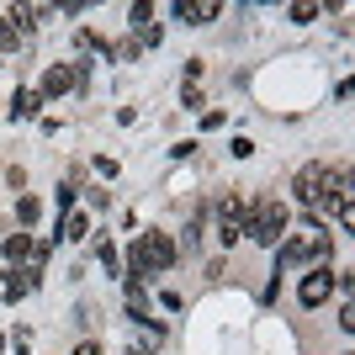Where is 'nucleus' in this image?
<instances>
[{
  "label": "nucleus",
  "mask_w": 355,
  "mask_h": 355,
  "mask_svg": "<svg viewBox=\"0 0 355 355\" xmlns=\"http://www.w3.org/2000/svg\"><path fill=\"white\" fill-rule=\"evenodd\" d=\"M164 266H175V244H170L159 228L138 234V244L128 250V276H133V282H148V276H159Z\"/></svg>",
  "instance_id": "obj_1"
},
{
  "label": "nucleus",
  "mask_w": 355,
  "mask_h": 355,
  "mask_svg": "<svg viewBox=\"0 0 355 355\" xmlns=\"http://www.w3.org/2000/svg\"><path fill=\"white\" fill-rule=\"evenodd\" d=\"M244 234L254 239V244H282L286 239V202H276V196H266V202H250V218H244Z\"/></svg>",
  "instance_id": "obj_2"
},
{
  "label": "nucleus",
  "mask_w": 355,
  "mask_h": 355,
  "mask_svg": "<svg viewBox=\"0 0 355 355\" xmlns=\"http://www.w3.org/2000/svg\"><path fill=\"white\" fill-rule=\"evenodd\" d=\"M334 175H340V170H329L324 159H313V164H302V170H297V180H292V191H297V202H302V207H318V202H324V196L334 191Z\"/></svg>",
  "instance_id": "obj_3"
},
{
  "label": "nucleus",
  "mask_w": 355,
  "mask_h": 355,
  "mask_svg": "<svg viewBox=\"0 0 355 355\" xmlns=\"http://www.w3.org/2000/svg\"><path fill=\"white\" fill-rule=\"evenodd\" d=\"M329 254V234H302V239H286L276 244V266H302V260H324Z\"/></svg>",
  "instance_id": "obj_4"
},
{
  "label": "nucleus",
  "mask_w": 355,
  "mask_h": 355,
  "mask_svg": "<svg viewBox=\"0 0 355 355\" xmlns=\"http://www.w3.org/2000/svg\"><path fill=\"white\" fill-rule=\"evenodd\" d=\"M244 218H250V202L239 191H228L218 202V239L223 244H239V239H244Z\"/></svg>",
  "instance_id": "obj_5"
},
{
  "label": "nucleus",
  "mask_w": 355,
  "mask_h": 355,
  "mask_svg": "<svg viewBox=\"0 0 355 355\" xmlns=\"http://www.w3.org/2000/svg\"><path fill=\"white\" fill-rule=\"evenodd\" d=\"M329 292H334V276H329V270H313V276H302V286H297L302 308H318V302H329Z\"/></svg>",
  "instance_id": "obj_6"
},
{
  "label": "nucleus",
  "mask_w": 355,
  "mask_h": 355,
  "mask_svg": "<svg viewBox=\"0 0 355 355\" xmlns=\"http://www.w3.org/2000/svg\"><path fill=\"white\" fill-rule=\"evenodd\" d=\"M74 85H80V69H69V64H53V69L43 74V90H37V96H69Z\"/></svg>",
  "instance_id": "obj_7"
},
{
  "label": "nucleus",
  "mask_w": 355,
  "mask_h": 355,
  "mask_svg": "<svg viewBox=\"0 0 355 355\" xmlns=\"http://www.w3.org/2000/svg\"><path fill=\"white\" fill-rule=\"evenodd\" d=\"M122 302H128V318L133 324H148V292H144V282H122Z\"/></svg>",
  "instance_id": "obj_8"
},
{
  "label": "nucleus",
  "mask_w": 355,
  "mask_h": 355,
  "mask_svg": "<svg viewBox=\"0 0 355 355\" xmlns=\"http://www.w3.org/2000/svg\"><path fill=\"white\" fill-rule=\"evenodd\" d=\"M218 11H223L218 0H180V6H175V16H180V21H191V27H202V21H212V16H218Z\"/></svg>",
  "instance_id": "obj_9"
},
{
  "label": "nucleus",
  "mask_w": 355,
  "mask_h": 355,
  "mask_svg": "<svg viewBox=\"0 0 355 355\" xmlns=\"http://www.w3.org/2000/svg\"><path fill=\"white\" fill-rule=\"evenodd\" d=\"M32 286H37V276H32V270H6V302H21V297L32 292Z\"/></svg>",
  "instance_id": "obj_10"
},
{
  "label": "nucleus",
  "mask_w": 355,
  "mask_h": 355,
  "mask_svg": "<svg viewBox=\"0 0 355 355\" xmlns=\"http://www.w3.org/2000/svg\"><path fill=\"white\" fill-rule=\"evenodd\" d=\"M37 112H43V96H37L32 85H21L11 96V117H37Z\"/></svg>",
  "instance_id": "obj_11"
},
{
  "label": "nucleus",
  "mask_w": 355,
  "mask_h": 355,
  "mask_svg": "<svg viewBox=\"0 0 355 355\" xmlns=\"http://www.w3.org/2000/svg\"><path fill=\"white\" fill-rule=\"evenodd\" d=\"M32 250H37V239H32V234H11V239H6V260H11V266H27Z\"/></svg>",
  "instance_id": "obj_12"
},
{
  "label": "nucleus",
  "mask_w": 355,
  "mask_h": 355,
  "mask_svg": "<svg viewBox=\"0 0 355 355\" xmlns=\"http://www.w3.org/2000/svg\"><path fill=\"white\" fill-rule=\"evenodd\" d=\"M90 234V223H85V212H64L59 218V239H69V244H80V239Z\"/></svg>",
  "instance_id": "obj_13"
},
{
  "label": "nucleus",
  "mask_w": 355,
  "mask_h": 355,
  "mask_svg": "<svg viewBox=\"0 0 355 355\" xmlns=\"http://www.w3.org/2000/svg\"><path fill=\"white\" fill-rule=\"evenodd\" d=\"M37 16H43V6H11V11H6V21H11V27L21 32V37H27V32H32V21H37Z\"/></svg>",
  "instance_id": "obj_14"
},
{
  "label": "nucleus",
  "mask_w": 355,
  "mask_h": 355,
  "mask_svg": "<svg viewBox=\"0 0 355 355\" xmlns=\"http://www.w3.org/2000/svg\"><path fill=\"white\" fill-rule=\"evenodd\" d=\"M21 43H27V37H21V32H16L6 16H0V48H21Z\"/></svg>",
  "instance_id": "obj_15"
},
{
  "label": "nucleus",
  "mask_w": 355,
  "mask_h": 355,
  "mask_svg": "<svg viewBox=\"0 0 355 355\" xmlns=\"http://www.w3.org/2000/svg\"><path fill=\"white\" fill-rule=\"evenodd\" d=\"M16 218L32 228V223H37V202H32V196H21V202H16Z\"/></svg>",
  "instance_id": "obj_16"
},
{
  "label": "nucleus",
  "mask_w": 355,
  "mask_h": 355,
  "mask_svg": "<svg viewBox=\"0 0 355 355\" xmlns=\"http://www.w3.org/2000/svg\"><path fill=\"white\" fill-rule=\"evenodd\" d=\"M286 16H292V21H313V16H318V6H313V0H302V6H292Z\"/></svg>",
  "instance_id": "obj_17"
},
{
  "label": "nucleus",
  "mask_w": 355,
  "mask_h": 355,
  "mask_svg": "<svg viewBox=\"0 0 355 355\" xmlns=\"http://www.w3.org/2000/svg\"><path fill=\"white\" fill-rule=\"evenodd\" d=\"M128 16H133V27H148V16H154V6H148V0H138V6H133Z\"/></svg>",
  "instance_id": "obj_18"
},
{
  "label": "nucleus",
  "mask_w": 355,
  "mask_h": 355,
  "mask_svg": "<svg viewBox=\"0 0 355 355\" xmlns=\"http://www.w3.org/2000/svg\"><path fill=\"white\" fill-rule=\"evenodd\" d=\"M101 266H106V270H117V266H122V254H117V244H101Z\"/></svg>",
  "instance_id": "obj_19"
},
{
  "label": "nucleus",
  "mask_w": 355,
  "mask_h": 355,
  "mask_svg": "<svg viewBox=\"0 0 355 355\" xmlns=\"http://www.w3.org/2000/svg\"><path fill=\"white\" fill-rule=\"evenodd\" d=\"M144 345H164V329L159 324H144Z\"/></svg>",
  "instance_id": "obj_20"
},
{
  "label": "nucleus",
  "mask_w": 355,
  "mask_h": 355,
  "mask_svg": "<svg viewBox=\"0 0 355 355\" xmlns=\"http://www.w3.org/2000/svg\"><path fill=\"white\" fill-rule=\"evenodd\" d=\"M74 355H101V345H96V340H85V345H74Z\"/></svg>",
  "instance_id": "obj_21"
},
{
  "label": "nucleus",
  "mask_w": 355,
  "mask_h": 355,
  "mask_svg": "<svg viewBox=\"0 0 355 355\" xmlns=\"http://www.w3.org/2000/svg\"><path fill=\"white\" fill-rule=\"evenodd\" d=\"M128 355H144V350H138V345H133V350H128Z\"/></svg>",
  "instance_id": "obj_22"
},
{
  "label": "nucleus",
  "mask_w": 355,
  "mask_h": 355,
  "mask_svg": "<svg viewBox=\"0 0 355 355\" xmlns=\"http://www.w3.org/2000/svg\"><path fill=\"white\" fill-rule=\"evenodd\" d=\"M0 350H6V334H0Z\"/></svg>",
  "instance_id": "obj_23"
}]
</instances>
